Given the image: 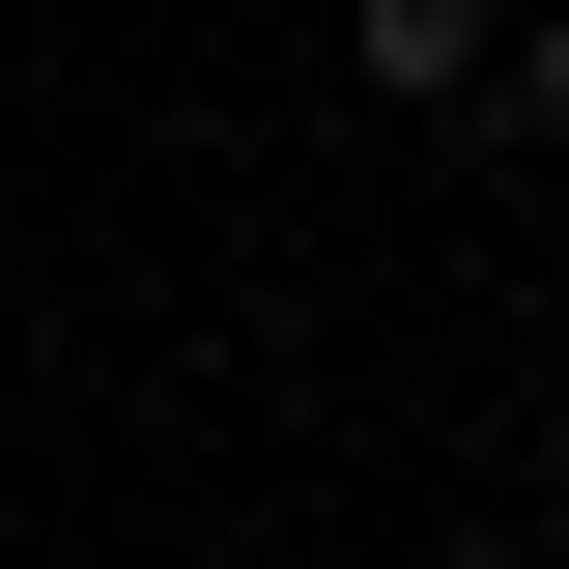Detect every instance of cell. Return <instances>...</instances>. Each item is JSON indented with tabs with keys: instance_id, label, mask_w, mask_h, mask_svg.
I'll list each match as a JSON object with an SVG mask.
<instances>
[{
	"instance_id": "obj_1",
	"label": "cell",
	"mask_w": 569,
	"mask_h": 569,
	"mask_svg": "<svg viewBox=\"0 0 569 569\" xmlns=\"http://www.w3.org/2000/svg\"><path fill=\"white\" fill-rule=\"evenodd\" d=\"M485 29H512V0H342V58H370V114H485Z\"/></svg>"
},
{
	"instance_id": "obj_2",
	"label": "cell",
	"mask_w": 569,
	"mask_h": 569,
	"mask_svg": "<svg viewBox=\"0 0 569 569\" xmlns=\"http://www.w3.org/2000/svg\"><path fill=\"white\" fill-rule=\"evenodd\" d=\"M485 114H512V142H569V0H541V29H485Z\"/></svg>"
}]
</instances>
